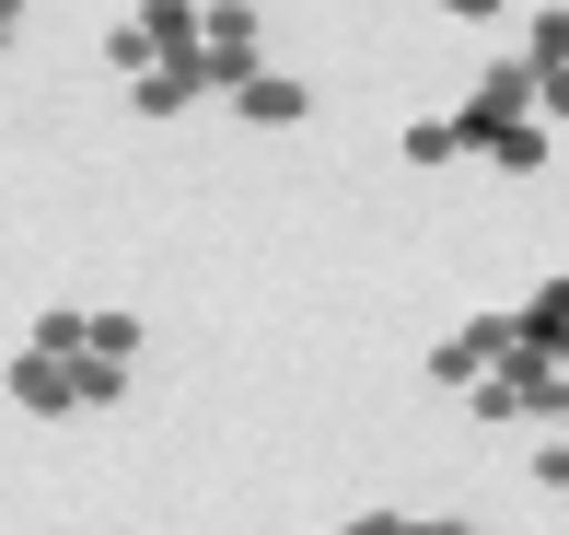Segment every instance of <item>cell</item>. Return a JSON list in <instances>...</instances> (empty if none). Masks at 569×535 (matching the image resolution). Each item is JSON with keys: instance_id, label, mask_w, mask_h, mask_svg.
Listing matches in <instances>:
<instances>
[{"instance_id": "1", "label": "cell", "mask_w": 569, "mask_h": 535, "mask_svg": "<svg viewBox=\"0 0 569 535\" xmlns=\"http://www.w3.org/2000/svg\"><path fill=\"white\" fill-rule=\"evenodd\" d=\"M453 129H465V151H500L511 129H535V70H523V59H488L477 82H465Z\"/></svg>"}, {"instance_id": "2", "label": "cell", "mask_w": 569, "mask_h": 535, "mask_svg": "<svg viewBox=\"0 0 569 535\" xmlns=\"http://www.w3.org/2000/svg\"><path fill=\"white\" fill-rule=\"evenodd\" d=\"M511 349H523V315H465V326H453V338H442V349H430V385H465V396H477V385H488V373H500V361H511Z\"/></svg>"}, {"instance_id": "3", "label": "cell", "mask_w": 569, "mask_h": 535, "mask_svg": "<svg viewBox=\"0 0 569 535\" xmlns=\"http://www.w3.org/2000/svg\"><path fill=\"white\" fill-rule=\"evenodd\" d=\"M256 47H268V23H256L244 0H221V12H198V70H210V93H244L256 70H268Z\"/></svg>"}, {"instance_id": "4", "label": "cell", "mask_w": 569, "mask_h": 535, "mask_svg": "<svg viewBox=\"0 0 569 535\" xmlns=\"http://www.w3.org/2000/svg\"><path fill=\"white\" fill-rule=\"evenodd\" d=\"M12 407H36V419H70V407H93V361H59V349H12Z\"/></svg>"}, {"instance_id": "5", "label": "cell", "mask_w": 569, "mask_h": 535, "mask_svg": "<svg viewBox=\"0 0 569 535\" xmlns=\"http://www.w3.org/2000/svg\"><path fill=\"white\" fill-rule=\"evenodd\" d=\"M232 117H244V129H302V117H315V93H302L291 70H256V82L232 93Z\"/></svg>"}, {"instance_id": "6", "label": "cell", "mask_w": 569, "mask_h": 535, "mask_svg": "<svg viewBox=\"0 0 569 535\" xmlns=\"http://www.w3.org/2000/svg\"><path fill=\"white\" fill-rule=\"evenodd\" d=\"M198 93H210V70H198V59H174V70H140V82H128V106H140V117H187Z\"/></svg>"}, {"instance_id": "7", "label": "cell", "mask_w": 569, "mask_h": 535, "mask_svg": "<svg viewBox=\"0 0 569 535\" xmlns=\"http://www.w3.org/2000/svg\"><path fill=\"white\" fill-rule=\"evenodd\" d=\"M82 361H140V315H93V338H82Z\"/></svg>"}, {"instance_id": "8", "label": "cell", "mask_w": 569, "mask_h": 535, "mask_svg": "<svg viewBox=\"0 0 569 535\" xmlns=\"http://www.w3.org/2000/svg\"><path fill=\"white\" fill-rule=\"evenodd\" d=\"M488 164H500V175H535V164H558V129H547V117H535V129H511L500 151H488Z\"/></svg>"}, {"instance_id": "9", "label": "cell", "mask_w": 569, "mask_h": 535, "mask_svg": "<svg viewBox=\"0 0 569 535\" xmlns=\"http://www.w3.org/2000/svg\"><path fill=\"white\" fill-rule=\"evenodd\" d=\"M453 151H465L453 117H407V164H453Z\"/></svg>"}, {"instance_id": "10", "label": "cell", "mask_w": 569, "mask_h": 535, "mask_svg": "<svg viewBox=\"0 0 569 535\" xmlns=\"http://www.w3.org/2000/svg\"><path fill=\"white\" fill-rule=\"evenodd\" d=\"M82 338H93V315H70V303H59V315H36V338H23V349H59V361H82Z\"/></svg>"}, {"instance_id": "11", "label": "cell", "mask_w": 569, "mask_h": 535, "mask_svg": "<svg viewBox=\"0 0 569 535\" xmlns=\"http://www.w3.org/2000/svg\"><path fill=\"white\" fill-rule=\"evenodd\" d=\"M535 117H547V129H569V70H535Z\"/></svg>"}, {"instance_id": "12", "label": "cell", "mask_w": 569, "mask_h": 535, "mask_svg": "<svg viewBox=\"0 0 569 535\" xmlns=\"http://www.w3.org/2000/svg\"><path fill=\"white\" fill-rule=\"evenodd\" d=\"M535 489H569V443H535Z\"/></svg>"}, {"instance_id": "13", "label": "cell", "mask_w": 569, "mask_h": 535, "mask_svg": "<svg viewBox=\"0 0 569 535\" xmlns=\"http://www.w3.org/2000/svg\"><path fill=\"white\" fill-rule=\"evenodd\" d=\"M326 535H419L407 513H360V524H326Z\"/></svg>"}, {"instance_id": "14", "label": "cell", "mask_w": 569, "mask_h": 535, "mask_svg": "<svg viewBox=\"0 0 569 535\" xmlns=\"http://www.w3.org/2000/svg\"><path fill=\"white\" fill-rule=\"evenodd\" d=\"M419 535H500V524H465V513H442V524H419Z\"/></svg>"}, {"instance_id": "15", "label": "cell", "mask_w": 569, "mask_h": 535, "mask_svg": "<svg viewBox=\"0 0 569 535\" xmlns=\"http://www.w3.org/2000/svg\"><path fill=\"white\" fill-rule=\"evenodd\" d=\"M0 47H12V0H0Z\"/></svg>"}]
</instances>
